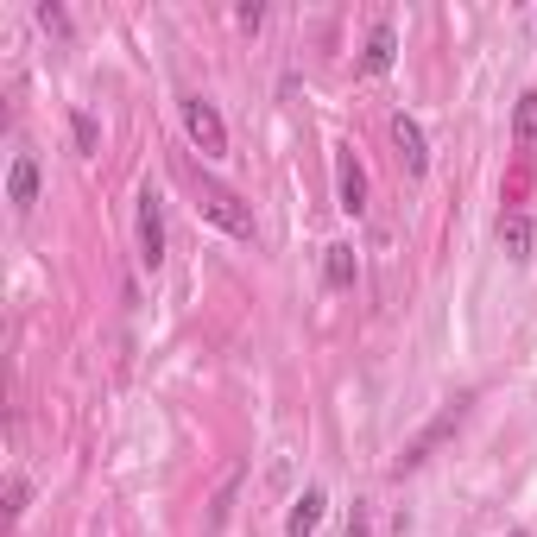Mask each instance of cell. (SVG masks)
Wrapping results in <instances>:
<instances>
[{
	"instance_id": "cell-15",
	"label": "cell",
	"mask_w": 537,
	"mask_h": 537,
	"mask_svg": "<svg viewBox=\"0 0 537 537\" xmlns=\"http://www.w3.org/2000/svg\"><path fill=\"white\" fill-rule=\"evenodd\" d=\"M342 537H373V512L354 500V512H348V525H342Z\"/></svg>"
},
{
	"instance_id": "cell-3",
	"label": "cell",
	"mask_w": 537,
	"mask_h": 537,
	"mask_svg": "<svg viewBox=\"0 0 537 537\" xmlns=\"http://www.w3.org/2000/svg\"><path fill=\"white\" fill-rule=\"evenodd\" d=\"M184 127H190V139H196V152H203V158H228V127H222V114H215V102L190 95V102H184Z\"/></svg>"
},
{
	"instance_id": "cell-16",
	"label": "cell",
	"mask_w": 537,
	"mask_h": 537,
	"mask_svg": "<svg viewBox=\"0 0 537 537\" xmlns=\"http://www.w3.org/2000/svg\"><path fill=\"white\" fill-rule=\"evenodd\" d=\"M38 26H45V32H70V13H64V7H51V0H45V7H38Z\"/></svg>"
},
{
	"instance_id": "cell-13",
	"label": "cell",
	"mask_w": 537,
	"mask_h": 537,
	"mask_svg": "<svg viewBox=\"0 0 537 537\" xmlns=\"http://www.w3.org/2000/svg\"><path fill=\"white\" fill-rule=\"evenodd\" d=\"M70 133H76V152H102V127H95V114H89V108H76V114H70Z\"/></svg>"
},
{
	"instance_id": "cell-9",
	"label": "cell",
	"mask_w": 537,
	"mask_h": 537,
	"mask_svg": "<svg viewBox=\"0 0 537 537\" xmlns=\"http://www.w3.org/2000/svg\"><path fill=\"white\" fill-rule=\"evenodd\" d=\"M323 506H329V500H323V487H304V500H297V506H291V519H285V537H310L316 525H323Z\"/></svg>"
},
{
	"instance_id": "cell-4",
	"label": "cell",
	"mask_w": 537,
	"mask_h": 537,
	"mask_svg": "<svg viewBox=\"0 0 537 537\" xmlns=\"http://www.w3.org/2000/svg\"><path fill=\"white\" fill-rule=\"evenodd\" d=\"M139 266H146V272L165 266V209H158L152 184L139 190Z\"/></svg>"
},
{
	"instance_id": "cell-11",
	"label": "cell",
	"mask_w": 537,
	"mask_h": 537,
	"mask_svg": "<svg viewBox=\"0 0 537 537\" xmlns=\"http://www.w3.org/2000/svg\"><path fill=\"white\" fill-rule=\"evenodd\" d=\"M323 278H329V291H348L354 278H361V260H354V247H348V241H335V247H329Z\"/></svg>"
},
{
	"instance_id": "cell-5",
	"label": "cell",
	"mask_w": 537,
	"mask_h": 537,
	"mask_svg": "<svg viewBox=\"0 0 537 537\" xmlns=\"http://www.w3.org/2000/svg\"><path fill=\"white\" fill-rule=\"evenodd\" d=\"M335 196H342L348 215L367 209V171H361V158H354L348 146H335Z\"/></svg>"
},
{
	"instance_id": "cell-14",
	"label": "cell",
	"mask_w": 537,
	"mask_h": 537,
	"mask_svg": "<svg viewBox=\"0 0 537 537\" xmlns=\"http://www.w3.org/2000/svg\"><path fill=\"white\" fill-rule=\"evenodd\" d=\"M26 500H32V481H26V474H13V481H7V519L13 525L26 519Z\"/></svg>"
},
{
	"instance_id": "cell-6",
	"label": "cell",
	"mask_w": 537,
	"mask_h": 537,
	"mask_svg": "<svg viewBox=\"0 0 537 537\" xmlns=\"http://www.w3.org/2000/svg\"><path fill=\"white\" fill-rule=\"evenodd\" d=\"M392 146H399V158H405V171H411V177H424V171H430V146H424V127H417L411 114H399V121H392Z\"/></svg>"
},
{
	"instance_id": "cell-17",
	"label": "cell",
	"mask_w": 537,
	"mask_h": 537,
	"mask_svg": "<svg viewBox=\"0 0 537 537\" xmlns=\"http://www.w3.org/2000/svg\"><path fill=\"white\" fill-rule=\"evenodd\" d=\"M506 537H525V531H506Z\"/></svg>"
},
{
	"instance_id": "cell-1",
	"label": "cell",
	"mask_w": 537,
	"mask_h": 537,
	"mask_svg": "<svg viewBox=\"0 0 537 537\" xmlns=\"http://www.w3.org/2000/svg\"><path fill=\"white\" fill-rule=\"evenodd\" d=\"M196 209L209 215L222 234H234V241H253V209L234 196L228 184H215V177H203V190H196Z\"/></svg>"
},
{
	"instance_id": "cell-12",
	"label": "cell",
	"mask_w": 537,
	"mask_h": 537,
	"mask_svg": "<svg viewBox=\"0 0 537 537\" xmlns=\"http://www.w3.org/2000/svg\"><path fill=\"white\" fill-rule=\"evenodd\" d=\"M512 139H519V146H537V89L519 95V114H512Z\"/></svg>"
},
{
	"instance_id": "cell-10",
	"label": "cell",
	"mask_w": 537,
	"mask_h": 537,
	"mask_svg": "<svg viewBox=\"0 0 537 537\" xmlns=\"http://www.w3.org/2000/svg\"><path fill=\"white\" fill-rule=\"evenodd\" d=\"M500 241H506V260H531V215L525 209L500 215Z\"/></svg>"
},
{
	"instance_id": "cell-2",
	"label": "cell",
	"mask_w": 537,
	"mask_h": 537,
	"mask_svg": "<svg viewBox=\"0 0 537 537\" xmlns=\"http://www.w3.org/2000/svg\"><path fill=\"white\" fill-rule=\"evenodd\" d=\"M462 417H468V399H455V405H443V411H436L430 424H424V430H417L411 443H405V455H399V462H392V474H411V468H424V462H430V449L443 443V436H449L455 424H462Z\"/></svg>"
},
{
	"instance_id": "cell-8",
	"label": "cell",
	"mask_w": 537,
	"mask_h": 537,
	"mask_svg": "<svg viewBox=\"0 0 537 537\" xmlns=\"http://www.w3.org/2000/svg\"><path fill=\"white\" fill-rule=\"evenodd\" d=\"M392 57H399V32H392V26H386V19H380V26H373V32H367V51H361V70H367V76H386V70H392Z\"/></svg>"
},
{
	"instance_id": "cell-7",
	"label": "cell",
	"mask_w": 537,
	"mask_h": 537,
	"mask_svg": "<svg viewBox=\"0 0 537 537\" xmlns=\"http://www.w3.org/2000/svg\"><path fill=\"white\" fill-rule=\"evenodd\" d=\"M7 203H13L19 215H32V203H38V158H32V152L13 158V171H7Z\"/></svg>"
}]
</instances>
